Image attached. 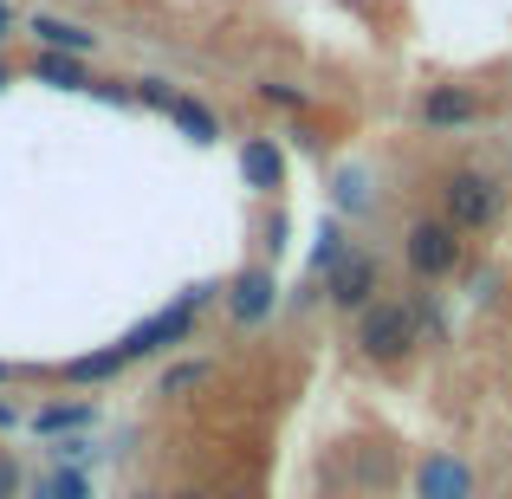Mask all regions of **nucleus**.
<instances>
[{"label":"nucleus","instance_id":"obj_1","mask_svg":"<svg viewBox=\"0 0 512 499\" xmlns=\"http://www.w3.org/2000/svg\"><path fill=\"white\" fill-rule=\"evenodd\" d=\"M435 195H441V221H448L454 234H487L506 214V182L493 169H474V163L448 169Z\"/></svg>","mask_w":512,"mask_h":499},{"label":"nucleus","instance_id":"obj_2","mask_svg":"<svg viewBox=\"0 0 512 499\" xmlns=\"http://www.w3.org/2000/svg\"><path fill=\"white\" fill-rule=\"evenodd\" d=\"M214 292H221V286H188L182 299L163 305V312H150L143 325H130L124 337H117V350H124L130 363H143V357H163V350L188 344V337H195V318L214 305Z\"/></svg>","mask_w":512,"mask_h":499},{"label":"nucleus","instance_id":"obj_3","mask_svg":"<svg viewBox=\"0 0 512 499\" xmlns=\"http://www.w3.org/2000/svg\"><path fill=\"white\" fill-rule=\"evenodd\" d=\"M409 344H415V305L409 299H376L357 312V357L396 363V357H409Z\"/></svg>","mask_w":512,"mask_h":499},{"label":"nucleus","instance_id":"obj_4","mask_svg":"<svg viewBox=\"0 0 512 499\" xmlns=\"http://www.w3.org/2000/svg\"><path fill=\"white\" fill-rule=\"evenodd\" d=\"M402 260H409L415 279H448L454 266H461V234H454L441 214L409 221V234H402Z\"/></svg>","mask_w":512,"mask_h":499},{"label":"nucleus","instance_id":"obj_5","mask_svg":"<svg viewBox=\"0 0 512 499\" xmlns=\"http://www.w3.org/2000/svg\"><path fill=\"white\" fill-rule=\"evenodd\" d=\"M376 260L363 247H344L338 253V266L325 273V299L338 305V312H363V305H376Z\"/></svg>","mask_w":512,"mask_h":499},{"label":"nucleus","instance_id":"obj_6","mask_svg":"<svg viewBox=\"0 0 512 499\" xmlns=\"http://www.w3.org/2000/svg\"><path fill=\"white\" fill-rule=\"evenodd\" d=\"M221 299H227V318H234V325H266L273 305H279V286H273L266 266H240V273L221 286Z\"/></svg>","mask_w":512,"mask_h":499},{"label":"nucleus","instance_id":"obj_7","mask_svg":"<svg viewBox=\"0 0 512 499\" xmlns=\"http://www.w3.org/2000/svg\"><path fill=\"white\" fill-rule=\"evenodd\" d=\"M480 91H467V85H435V91H422V104H415V117H422L428 130H467V124H480Z\"/></svg>","mask_w":512,"mask_h":499},{"label":"nucleus","instance_id":"obj_8","mask_svg":"<svg viewBox=\"0 0 512 499\" xmlns=\"http://www.w3.org/2000/svg\"><path fill=\"white\" fill-rule=\"evenodd\" d=\"M415 499H474V467L461 454H428L415 474Z\"/></svg>","mask_w":512,"mask_h":499},{"label":"nucleus","instance_id":"obj_9","mask_svg":"<svg viewBox=\"0 0 512 499\" xmlns=\"http://www.w3.org/2000/svg\"><path fill=\"white\" fill-rule=\"evenodd\" d=\"M240 182H247L253 195H279V188H286V150H279L273 137H247L240 143Z\"/></svg>","mask_w":512,"mask_h":499},{"label":"nucleus","instance_id":"obj_10","mask_svg":"<svg viewBox=\"0 0 512 499\" xmlns=\"http://www.w3.org/2000/svg\"><path fill=\"white\" fill-rule=\"evenodd\" d=\"M26 33H33L46 52H72V59H91V52H98V33L78 26V20H65V13H33Z\"/></svg>","mask_w":512,"mask_h":499},{"label":"nucleus","instance_id":"obj_11","mask_svg":"<svg viewBox=\"0 0 512 499\" xmlns=\"http://www.w3.org/2000/svg\"><path fill=\"white\" fill-rule=\"evenodd\" d=\"M98 422V402H46V409L26 415V428L46 441H65V435H85V428Z\"/></svg>","mask_w":512,"mask_h":499},{"label":"nucleus","instance_id":"obj_12","mask_svg":"<svg viewBox=\"0 0 512 499\" xmlns=\"http://www.w3.org/2000/svg\"><path fill=\"white\" fill-rule=\"evenodd\" d=\"M169 124L182 130L195 150H208V143H221V117L208 111L201 98H188V91H175V104H169Z\"/></svg>","mask_w":512,"mask_h":499},{"label":"nucleus","instance_id":"obj_13","mask_svg":"<svg viewBox=\"0 0 512 499\" xmlns=\"http://www.w3.org/2000/svg\"><path fill=\"white\" fill-rule=\"evenodd\" d=\"M26 72H33L39 85H52V91H91V72H85V59H72V52H46V46H39Z\"/></svg>","mask_w":512,"mask_h":499},{"label":"nucleus","instance_id":"obj_14","mask_svg":"<svg viewBox=\"0 0 512 499\" xmlns=\"http://www.w3.org/2000/svg\"><path fill=\"white\" fill-rule=\"evenodd\" d=\"M124 370H130V357L117 344H104V350H91V357L65 363V383H111V376H124Z\"/></svg>","mask_w":512,"mask_h":499},{"label":"nucleus","instance_id":"obj_15","mask_svg":"<svg viewBox=\"0 0 512 499\" xmlns=\"http://www.w3.org/2000/svg\"><path fill=\"white\" fill-rule=\"evenodd\" d=\"M33 499H91V480H85V467H52V474L33 487Z\"/></svg>","mask_w":512,"mask_h":499},{"label":"nucleus","instance_id":"obj_16","mask_svg":"<svg viewBox=\"0 0 512 499\" xmlns=\"http://www.w3.org/2000/svg\"><path fill=\"white\" fill-rule=\"evenodd\" d=\"M357 480H363L370 493H383L389 480H396V461H389L383 448H357Z\"/></svg>","mask_w":512,"mask_h":499},{"label":"nucleus","instance_id":"obj_17","mask_svg":"<svg viewBox=\"0 0 512 499\" xmlns=\"http://www.w3.org/2000/svg\"><path fill=\"white\" fill-rule=\"evenodd\" d=\"M201 376H208V363L201 357H188V363H175V370H163V396H182V389H195Z\"/></svg>","mask_w":512,"mask_h":499},{"label":"nucleus","instance_id":"obj_18","mask_svg":"<svg viewBox=\"0 0 512 499\" xmlns=\"http://www.w3.org/2000/svg\"><path fill=\"white\" fill-rule=\"evenodd\" d=\"M130 85H137V104H150V111L169 117V104H175V85H169V78H130Z\"/></svg>","mask_w":512,"mask_h":499},{"label":"nucleus","instance_id":"obj_19","mask_svg":"<svg viewBox=\"0 0 512 499\" xmlns=\"http://www.w3.org/2000/svg\"><path fill=\"white\" fill-rule=\"evenodd\" d=\"M253 91H260L266 104H279V111H305V104H312L299 85H279V78H266V85H253Z\"/></svg>","mask_w":512,"mask_h":499},{"label":"nucleus","instance_id":"obj_20","mask_svg":"<svg viewBox=\"0 0 512 499\" xmlns=\"http://www.w3.org/2000/svg\"><path fill=\"white\" fill-rule=\"evenodd\" d=\"M52 461H59V467H85L91 461V441L85 435H65L59 448H52Z\"/></svg>","mask_w":512,"mask_h":499},{"label":"nucleus","instance_id":"obj_21","mask_svg":"<svg viewBox=\"0 0 512 499\" xmlns=\"http://www.w3.org/2000/svg\"><path fill=\"white\" fill-rule=\"evenodd\" d=\"M338 208H363V175L338 169Z\"/></svg>","mask_w":512,"mask_h":499},{"label":"nucleus","instance_id":"obj_22","mask_svg":"<svg viewBox=\"0 0 512 499\" xmlns=\"http://www.w3.org/2000/svg\"><path fill=\"white\" fill-rule=\"evenodd\" d=\"M13 493H20V461L0 454V499H13Z\"/></svg>","mask_w":512,"mask_h":499},{"label":"nucleus","instance_id":"obj_23","mask_svg":"<svg viewBox=\"0 0 512 499\" xmlns=\"http://www.w3.org/2000/svg\"><path fill=\"white\" fill-rule=\"evenodd\" d=\"M13 33H20V13H13V0H0V46H7Z\"/></svg>","mask_w":512,"mask_h":499},{"label":"nucleus","instance_id":"obj_24","mask_svg":"<svg viewBox=\"0 0 512 499\" xmlns=\"http://www.w3.org/2000/svg\"><path fill=\"white\" fill-rule=\"evenodd\" d=\"M20 422H26V415H20V402H7V396H0V435H13Z\"/></svg>","mask_w":512,"mask_h":499},{"label":"nucleus","instance_id":"obj_25","mask_svg":"<svg viewBox=\"0 0 512 499\" xmlns=\"http://www.w3.org/2000/svg\"><path fill=\"white\" fill-rule=\"evenodd\" d=\"M7 85H13V65H7V59H0V91H7Z\"/></svg>","mask_w":512,"mask_h":499},{"label":"nucleus","instance_id":"obj_26","mask_svg":"<svg viewBox=\"0 0 512 499\" xmlns=\"http://www.w3.org/2000/svg\"><path fill=\"white\" fill-rule=\"evenodd\" d=\"M13 383V363H0V389H7Z\"/></svg>","mask_w":512,"mask_h":499},{"label":"nucleus","instance_id":"obj_27","mask_svg":"<svg viewBox=\"0 0 512 499\" xmlns=\"http://www.w3.org/2000/svg\"><path fill=\"white\" fill-rule=\"evenodd\" d=\"M175 499H208V493H175Z\"/></svg>","mask_w":512,"mask_h":499},{"label":"nucleus","instance_id":"obj_28","mask_svg":"<svg viewBox=\"0 0 512 499\" xmlns=\"http://www.w3.org/2000/svg\"><path fill=\"white\" fill-rule=\"evenodd\" d=\"M227 499H253V493H227Z\"/></svg>","mask_w":512,"mask_h":499}]
</instances>
